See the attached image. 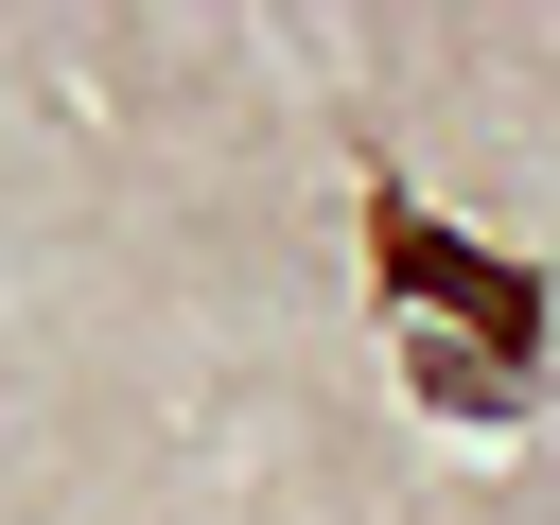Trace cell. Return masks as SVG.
<instances>
[{
  "instance_id": "cell-1",
  "label": "cell",
  "mask_w": 560,
  "mask_h": 525,
  "mask_svg": "<svg viewBox=\"0 0 560 525\" xmlns=\"http://www.w3.org/2000/svg\"><path fill=\"white\" fill-rule=\"evenodd\" d=\"M368 262H385L402 332H438V350H490V368H525V350H542V280H525V262H490L472 228H438L402 175H368Z\"/></svg>"
},
{
  "instance_id": "cell-2",
  "label": "cell",
  "mask_w": 560,
  "mask_h": 525,
  "mask_svg": "<svg viewBox=\"0 0 560 525\" xmlns=\"http://www.w3.org/2000/svg\"><path fill=\"white\" fill-rule=\"evenodd\" d=\"M402 368H420V402H455V420H525V368H490V350H438V332H402Z\"/></svg>"
}]
</instances>
